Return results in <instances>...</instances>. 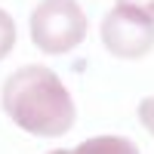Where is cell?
I'll return each instance as SVG.
<instances>
[{"instance_id": "cell-2", "label": "cell", "mask_w": 154, "mask_h": 154, "mask_svg": "<svg viewBox=\"0 0 154 154\" xmlns=\"http://www.w3.org/2000/svg\"><path fill=\"white\" fill-rule=\"evenodd\" d=\"M86 37V16L77 0H40L31 12V40L43 53H68Z\"/></svg>"}, {"instance_id": "cell-6", "label": "cell", "mask_w": 154, "mask_h": 154, "mask_svg": "<svg viewBox=\"0 0 154 154\" xmlns=\"http://www.w3.org/2000/svg\"><path fill=\"white\" fill-rule=\"evenodd\" d=\"M117 6H123V9H136V12H142V16L154 19V0H117Z\"/></svg>"}, {"instance_id": "cell-1", "label": "cell", "mask_w": 154, "mask_h": 154, "mask_svg": "<svg viewBox=\"0 0 154 154\" xmlns=\"http://www.w3.org/2000/svg\"><path fill=\"white\" fill-rule=\"evenodd\" d=\"M3 108L22 130L37 136H59L74 123V105L62 80L40 65L19 68L3 83Z\"/></svg>"}, {"instance_id": "cell-5", "label": "cell", "mask_w": 154, "mask_h": 154, "mask_svg": "<svg viewBox=\"0 0 154 154\" xmlns=\"http://www.w3.org/2000/svg\"><path fill=\"white\" fill-rule=\"evenodd\" d=\"M12 43H16V22L9 19V12L0 9V59L12 49Z\"/></svg>"}, {"instance_id": "cell-4", "label": "cell", "mask_w": 154, "mask_h": 154, "mask_svg": "<svg viewBox=\"0 0 154 154\" xmlns=\"http://www.w3.org/2000/svg\"><path fill=\"white\" fill-rule=\"evenodd\" d=\"M56 154H139L136 145H130L126 139H114V136H102L93 142H83L74 151H56Z\"/></svg>"}, {"instance_id": "cell-7", "label": "cell", "mask_w": 154, "mask_h": 154, "mask_svg": "<svg viewBox=\"0 0 154 154\" xmlns=\"http://www.w3.org/2000/svg\"><path fill=\"white\" fill-rule=\"evenodd\" d=\"M142 120H145L151 130H154V99H148L145 105H142Z\"/></svg>"}, {"instance_id": "cell-3", "label": "cell", "mask_w": 154, "mask_h": 154, "mask_svg": "<svg viewBox=\"0 0 154 154\" xmlns=\"http://www.w3.org/2000/svg\"><path fill=\"white\" fill-rule=\"evenodd\" d=\"M102 43L117 59H142L154 46V19L114 6L102 22Z\"/></svg>"}]
</instances>
